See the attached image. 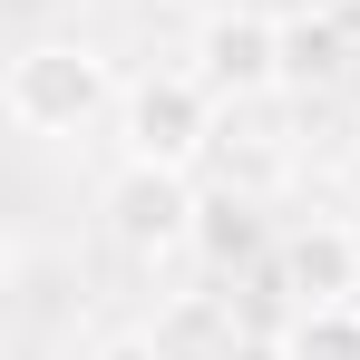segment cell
<instances>
[{"label": "cell", "instance_id": "277c9868", "mask_svg": "<svg viewBox=\"0 0 360 360\" xmlns=\"http://www.w3.org/2000/svg\"><path fill=\"white\" fill-rule=\"evenodd\" d=\"M195 176L185 166H136L127 156L117 176H108V243H117L136 273H156V263H176V253H195Z\"/></svg>", "mask_w": 360, "mask_h": 360}, {"label": "cell", "instance_id": "8fae6325", "mask_svg": "<svg viewBox=\"0 0 360 360\" xmlns=\"http://www.w3.org/2000/svg\"><path fill=\"white\" fill-rule=\"evenodd\" d=\"M98 360H166V351H156V331H117V341H108Z\"/></svg>", "mask_w": 360, "mask_h": 360}, {"label": "cell", "instance_id": "3957f363", "mask_svg": "<svg viewBox=\"0 0 360 360\" xmlns=\"http://www.w3.org/2000/svg\"><path fill=\"white\" fill-rule=\"evenodd\" d=\"M185 68L224 98V117L283 98V10H263V0H224V10H205L195 39H185Z\"/></svg>", "mask_w": 360, "mask_h": 360}, {"label": "cell", "instance_id": "ba28073f", "mask_svg": "<svg viewBox=\"0 0 360 360\" xmlns=\"http://www.w3.org/2000/svg\"><path fill=\"white\" fill-rule=\"evenodd\" d=\"M195 253H205L214 273H234V263H253V253H263V205H253L243 185H224V195H205V205H195Z\"/></svg>", "mask_w": 360, "mask_h": 360}, {"label": "cell", "instance_id": "5b68a950", "mask_svg": "<svg viewBox=\"0 0 360 360\" xmlns=\"http://www.w3.org/2000/svg\"><path fill=\"white\" fill-rule=\"evenodd\" d=\"M273 273H283V292L311 311V302H360V234L351 224H292V234L273 243Z\"/></svg>", "mask_w": 360, "mask_h": 360}, {"label": "cell", "instance_id": "8992f818", "mask_svg": "<svg viewBox=\"0 0 360 360\" xmlns=\"http://www.w3.org/2000/svg\"><path fill=\"white\" fill-rule=\"evenodd\" d=\"M351 20H341V0H302L283 10V98H321L341 68H351Z\"/></svg>", "mask_w": 360, "mask_h": 360}, {"label": "cell", "instance_id": "9c48e42d", "mask_svg": "<svg viewBox=\"0 0 360 360\" xmlns=\"http://www.w3.org/2000/svg\"><path fill=\"white\" fill-rule=\"evenodd\" d=\"M292 360H360V302H311L292 311Z\"/></svg>", "mask_w": 360, "mask_h": 360}, {"label": "cell", "instance_id": "6da1fadb", "mask_svg": "<svg viewBox=\"0 0 360 360\" xmlns=\"http://www.w3.org/2000/svg\"><path fill=\"white\" fill-rule=\"evenodd\" d=\"M117 59L98 49V39H30L10 78H0V108L20 136H78V127H98L117 108Z\"/></svg>", "mask_w": 360, "mask_h": 360}, {"label": "cell", "instance_id": "5bb4252c", "mask_svg": "<svg viewBox=\"0 0 360 360\" xmlns=\"http://www.w3.org/2000/svg\"><path fill=\"white\" fill-rule=\"evenodd\" d=\"M263 10H273V0H263Z\"/></svg>", "mask_w": 360, "mask_h": 360}, {"label": "cell", "instance_id": "4fadbf2b", "mask_svg": "<svg viewBox=\"0 0 360 360\" xmlns=\"http://www.w3.org/2000/svg\"><path fill=\"white\" fill-rule=\"evenodd\" d=\"M341 10H351V0H341Z\"/></svg>", "mask_w": 360, "mask_h": 360}, {"label": "cell", "instance_id": "7c38bea8", "mask_svg": "<svg viewBox=\"0 0 360 360\" xmlns=\"http://www.w3.org/2000/svg\"><path fill=\"white\" fill-rule=\"evenodd\" d=\"M351 234H360V214H351Z\"/></svg>", "mask_w": 360, "mask_h": 360}, {"label": "cell", "instance_id": "7a4b0ae2", "mask_svg": "<svg viewBox=\"0 0 360 360\" xmlns=\"http://www.w3.org/2000/svg\"><path fill=\"white\" fill-rule=\"evenodd\" d=\"M117 146L136 166H185L195 176L224 146V98L195 68H146V78H127V98H117Z\"/></svg>", "mask_w": 360, "mask_h": 360}, {"label": "cell", "instance_id": "30bf717a", "mask_svg": "<svg viewBox=\"0 0 360 360\" xmlns=\"http://www.w3.org/2000/svg\"><path fill=\"white\" fill-rule=\"evenodd\" d=\"M224 360H292V341H283V331H243Z\"/></svg>", "mask_w": 360, "mask_h": 360}, {"label": "cell", "instance_id": "52a82bcc", "mask_svg": "<svg viewBox=\"0 0 360 360\" xmlns=\"http://www.w3.org/2000/svg\"><path fill=\"white\" fill-rule=\"evenodd\" d=\"M146 331H156V351H166V360H224V351L243 341V321H234V302H224V292H166Z\"/></svg>", "mask_w": 360, "mask_h": 360}]
</instances>
